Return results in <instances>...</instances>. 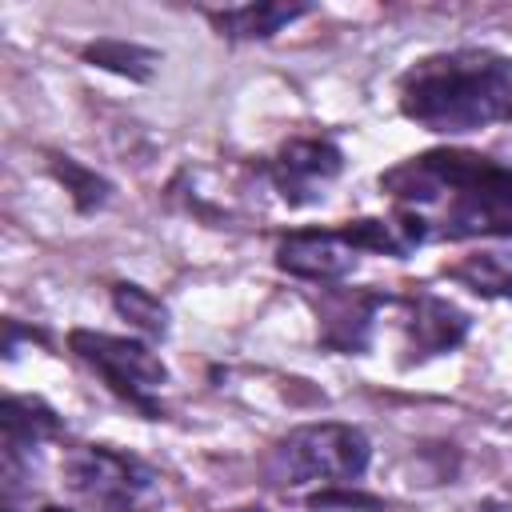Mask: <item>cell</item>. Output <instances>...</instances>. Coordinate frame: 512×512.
Instances as JSON below:
<instances>
[{"label": "cell", "mask_w": 512, "mask_h": 512, "mask_svg": "<svg viewBox=\"0 0 512 512\" xmlns=\"http://www.w3.org/2000/svg\"><path fill=\"white\" fill-rule=\"evenodd\" d=\"M380 192L396 208L428 212L432 236L472 240L504 236L512 240V164L468 152V148H428L380 172Z\"/></svg>", "instance_id": "6da1fadb"}, {"label": "cell", "mask_w": 512, "mask_h": 512, "mask_svg": "<svg viewBox=\"0 0 512 512\" xmlns=\"http://www.w3.org/2000/svg\"><path fill=\"white\" fill-rule=\"evenodd\" d=\"M396 108L404 120L436 136L512 124V56L488 48L432 52L400 76Z\"/></svg>", "instance_id": "7a4b0ae2"}, {"label": "cell", "mask_w": 512, "mask_h": 512, "mask_svg": "<svg viewBox=\"0 0 512 512\" xmlns=\"http://www.w3.org/2000/svg\"><path fill=\"white\" fill-rule=\"evenodd\" d=\"M368 464H372V440L364 428L344 420H316L280 436L268 448L260 472L264 484L280 492H296V488L316 492V488L360 484Z\"/></svg>", "instance_id": "3957f363"}, {"label": "cell", "mask_w": 512, "mask_h": 512, "mask_svg": "<svg viewBox=\"0 0 512 512\" xmlns=\"http://www.w3.org/2000/svg\"><path fill=\"white\" fill-rule=\"evenodd\" d=\"M60 480L88 512H156L164 496V476L144 456L116 444L68 448Z\"/></svg>", "instance_id": "277c9868"}, {"label": "cell", "mask_w": 512, "mask_h": 512, "mask_svg": "<svg viewBox=\"0 0 512 512\" xmlns=\"http://www.w3.org/2000/svg\"><path fill=\"white\" fill-rule=\"evenodd\" d=\"M68 352L84 368H92L120 404H128L144 420L164 416L160 392L168 384V364L148 348V340L112 336V332H96V328H72L68 332Z\"/></svg>", "instance_id": "5b68a950"}, {"label": "cell", "mask_w": 512, "mask_h": 512, "mask_svg": "<svg viewBox=\"0 0 512 512\" xmlns=\"http://www.w3.org/2000/svg\"><path fill=\"white\" fill-rule=\"evenodd\" d=\"M340 172H344V152L332 136H292L264 160V180L288 208L320 204L324 188Z\"/></svg>", "instance_id": "8992f818"}, {"label": "cell", "mask_w": 512, "mask_h": 512, "mask_svg": "<svg viewBox=\"0 0 512 512\" xmlns=\"http://www.w3.org/2000/svg\"><path fill=\"white\" fill-rule=\"evenodd\" d=\"M392 292L384 288H344V284H324L316 296H308L312 316H316V340L328 352L340 356H360L372 344L376 316L392 308Z\"/></svg>", "instance_id": "52a82bcc"}, {"label": "cell", "mask_w": 512, "mask_h": 512, "mask_svg": "<svg viewBox=\"0 0 512 512\" xmlns=\"http://www.w3.org/2000/svg\"><path fill=\"white\" fill-rule=\"evenodd\" d=\"M400 308V332H404V364H424V360H436V356H448L456 352L468 332H472V316L452 304L448 296H436V292H408V296H396Z\"/></svg>", "instance_id": "ba28073f"}, {"label": "cell", "mask_w": 512, "mask_h": 512, "mask_svg": "<svg viewBox=\"0 0 512 512\" xmlns=\"http://www.w3.org/2000/svg\"><path fill=\"white\" fill-rule=\"evenodd\" d=\"M272 260L284 276L324 288L352 276V268L360 264V252L340 228H296L276 240Z\"/></svg>", "instance_id": "9c48e42d"}, {"label": "cell", "mask_w": 512, "mask_h": 512, "mask_svg": "<svg viewBox=\"0 0 512 512\" xmlns=\"http://www.w3.org/2000/svg\"><path fill=\"white\" fill-rule=\"evenodd\" d=\"M0 436H4V456H28L40 444H52L64 436V416L40 400V396H20L8 392L0 408Z\"/></svg>", "instance_id": "30bf717a"}, {"label": "cell", "mask_w": 512, "mask_h": 512, "mask_svg": "<svg viewBox=\"0 0 512 512\" xmlns=\"http://www.w3.org/2000/svg\"><path fill=\"white\" fill-rule=\"evenodd\" d=\"M316 4H224L204 8V20L220 40H272L296 20L312 16Z\"/></svg>", "instance_id": "8fae6325"}, {"label": "cell", "mask_w": 512, "mask_h": 512, "mask_svg": "<svg viewBox=\"0 0 512 512\" xmlns=\"http://www.w3.org/2000/svg\"><path fill=\"white\" fill-rule=\"evenodd\" d=\"M80 60L100 68V72H112V76H124L132 84H148L156 72H160V52L140 44V40H124V36H96L80 48Z\"/></svg>", "instance_id": "7c38bea8"}, {"label": "cell", "mask_w": 512, "mask_h": 512, "mask_svg": "<svg viewBox=\"0 0 512 512\" xmlns=\"http://www.w3.org/2000/svg\"><path fill=\"white\" fill-rule=\"evenodd\" d=\"M44 164H48V176L68 192V200H72V208L80 216H92L112 200V180L104 172L88 168L84 160H76L68 152H48Z\"/></svg>", "instance_id": "4fadbf2b"}, {"label": "cell", "mask_w": 512, "mask_h": 512, "mask_svg": "<svg viewBox=\"0 0 512 512\" xmlns=\"http://www.w3.org/2000/svg\"><path fill=\"white\" fill-rule=\"evenodd\" d=\"M444 272L452 284L468 288L480 300H512V256L504 252H472Z\"/></svg>", "instance_id": "5bb4252c"}, {"label": "cell", "mask_w": 512, "mask_h": 512, "mask_svg": "<svg viewBox=\"0 0 512 512\" xmlns=\"http://www.w3.org/2000/svg\"><path fill=\"white\" fill-rule=\"evenodd\" d=\"M112 308H116V316H120L132 332H140L144 340H164V336H168V304H164L156 292H148L144 284L116 280V284H112Z\"/></svg>", "instance_id": "9a60e30c"}, {"label": "cell", "mask_w": 512, "mask_h": 512, "mask_svg": "<svg viewBox=\"0 0 512 512\" xmlns=\"http://www.w3.org/2000/svg\"><path fill=\"white\" fill-rule=\"evenodd\" d=\"M308 512H384V500L364 492L360 484H340V488H316L304 496Z\"/></svg>", "instance_id": "2e32d148"}, {"label": "cell", "mask_w": 512, "mask_h": 512, "mask_svg": "<svg viewBox=\"0 0 512 512\" xmlns=\"http://www.w3.org/2000/svg\"><path fill=\"white\" fill-rule=\"evenodd\" d=\"M476 512H512V500H488V504H480Z\"/></svg>", "instance_id": "e0dca14e"}, {"label": "cell", "mask_w": 512, "mask_h": 512, "mask_svg": "<svg viewBox=\"0 0 512 512\" xmlns=\"http://www.w3.org/2000/svg\"><path fill=\"white\" fill-rule=\"evenodd\" d=\"M40 512H80V508H60V504H44Z\"/></svg>", "instance_id": "ac0fdd59"}, {"label": "cell", "mask_w": 512, "mask_h": 512, "mask_svg": "<svg viewBox=\"0 0 512 512\" xmlns=\"http://www.w3.org/2000/svg\"><path fill=\"white\" fill-rule=\"evenodd\" d=\"M232 512H264V508H232Z\"/></svg>", "instance_id": "d6986e66"}]
</instances>
